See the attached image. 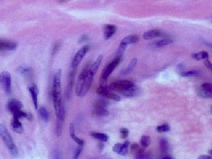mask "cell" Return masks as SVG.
<instances>
[{"label":"cell","instance_id":"1","mask_svg":"<svg viewBox=\"0 0 212 159\" xmlns=\"http://www.w3.org/2000/svg\"><path fill=\"white\" fill-rule=\"evenodd\" d=\"M61 73H62L61 69H59L54 75L52 87V98L57 119L64 121L66 111H65V106L63 104V100H62V96H61V93H62V90H61Z\"/></svg>","mask_w":212,"mask_h":159},{"label":"cell","instance_id":"2","mask_svg":"<svg viewBox=\"0 0 212 159\" xmlns=\"http://www.w3.org/2000/svg\"><path fill=\"white\" fill-rule=\"evenodd\" d=\"M109 88L111 90L120 93L123 96H128V97L133 96H135L137 93L139 92L138 87L135 86L132 81L127 80L113 82L112 84H110Z\"/></svg>","mask_w":212,"mask_h":159},{"label":"cell","instance_id":"3","mask_svg":"<svg viewBox=\"0 0 212 159\" xmlns=\"http://www.w3.org/2000/svg\"><path fill=\"white\" fill-rule=\"evenodd\" d=\"M0 136L3 140V141L5 142L6 146L8 148L10 153L13 155V157H17L18 156V149L15 145L13 138L8 132L6 126L1 124V123H0Z\"/></svg>","mask_w":212,"mask_h":159},{"label":"cell","instance_id":"4","mask_svg":"<svg viewBox=\"0 0 212 159\" xmlns=\"http://www.w3.org/2000/svg\"><path fill=\"white\" fill-rule=\"evenodd\" d=\"M122 60H123L122 56H117L116 59L113 60L112 62H111L108 66H106L104 68V70H103V72H102L101 79L103 80H107V78L111 75V73L114 71V69L122 62Z\"/></svg>","mask_w":212,"mask_h":159},{"label":"cell","instance_id":"5","mask_svg":"<svg viewBox=\"0 0 212 159\" xmlns=\"http://www.w3.org/2000/svg\"><path fill=\"white\" fill-rule=\"evenodd\" d=\"M0 84L3 87L5 92L10 95L12 91V77L8 72H2L0 74Z\"/></svg>","mask_w":212,"mask_h":159},{"label":"cell","instance_id":"6","mask_svg":"<svg viewBox=\"0 0 212 159\" xmlns=\"http://www.w3.org/2000/svg\"><path fill=\"white\" fill-rule=\"evenodd\" d=\"M91 63L88 62L87 64L85 67L82 69L81 73H80L79 78H78V81H77V84H76V88H75V92H76V95L80 96V92H81V89H82V87H83V84H84V80H85V78H86L87 74L89 72V69H90V66H91Z\"/></svg>","mask_w":212,"mask_h":159},{"label":"cell","instance_id":"7","mask_svg":"<svg viewBox=\"0 0 212 159\" xmlns=\"http://www.w3.org/2000/svg\"><path fill=\"white\" fill-rule=\"evenodd\" d=\"M96 92H97L98 95L104 96V97H105V98H108V99L113 100V101H119V100H120V97H119V96H118L117 94L113 93L112 91L109 88H107V87L100 86L99 88H97Z\"/></svg>","mask_w":212,"mask_h":159},{"label":"cell","instance_id":"8","mask_svg":"<svg viewBox=\"0 0 212 159\" xmlns=\"http://www.w3.org/2000/svg\"><path fill=\"white\" fill-rule=\"evenodd\" d=\"M89 49H90L89 45H85V46H83L77 51V53L75 54V56L73 58V61H72V66H73V68H75L76 66H79V64L81 62V60L84 58V56L86 55L87 52L89 51Z\"/></svg>","mask_w":212,"mask_h":159},{"label":"cell","instance_id":"9","mask_svg":"<svg viewBox=\"0 0 212 159\" xmlns=\"http://www.w3.org/2000/svg\"><path fill=\"white\" fill-rule=\"evenodd\" d=\"M198 95L202 97L211 98L212 97V84L210 83H203L199 88Z\"/></svg>","mask_w":212,"mask_h":159},{"label":"cell","instance_id":"10","mask_svg":"<svg viewBox=\"0 0 212 159\" xmlns=\"http://www.w3.org/2000/svg\"><path fill=\"white\" fill-rule=\"evenodd\" d=\"M90 70V69H89ZM94 74H93L90 71L87 74L86 78H85V80H84V84H83V87H82V89H81V92H80V96H85L87 95L88 91L89 90V88H90V85L92 83L93 79H94Z\"/></svg>","mask_w":212,"mask_h":159},{"label":"cell","instance_id":"11","mask_svg":"<svg viewBox=\"0 0 212 159\" xmlns=\"http://www.w3.org/2000/svg\"><path fill=\"white\" fill-rule=\"evenodd\" d=\"M17 43H14L12 41L0 39V51H14L17 49Z\"/></svg>","mask_w":212,"mask_h":159},{"label":"cell","instance_id":"12","mask_svg":"<svg viewBox=\"0 0 212 159\" xmlns=\"http://www.w3.org/2000/svg\"><path fill=\"white\" fill-rule=\"evenodd\" d=\"M7 109L10 112H14L18 110H21L22 107H23V104H21V102H20L19 100L13 99L10 100L6 104Z\"/></svg>","mask_w":212,"mask_h":159},{"label":"cell","instance_id":"13","mask_svg":"<svg viewBox=\"0 0 212 159\" xmlns=\"http://www.w3.org/2000/svg\"><path fill=\"white\" fill-rule=\"evenodd\" d=\"M130 144L129 141H125L123 144H120V143H117L115 144L114 147H113V151L116 153H118L119 155H126L127 153V149H128V146Z\"/></svg>","mask_w":212,"mask_h":159},{"label":"cell","instance_id":"14","mask_svg":"<svg viewBox=\"0 0 212 159\" xmlns=\"http://www.w3.org/2000/svg\"><path fill=\"white\" fill-rule=\"evenodd\" d=\"M75 73H76V70H75V68H74L73 71H71L70 73H69L68 84H67V90H66V96H67V99H70V94L72 92V88H73V83H74Z\"/></svg>","mask_w":212,"mask_h":159},{"label":"cell","instance_id":"15","mask_svg":"<svg viewBox=\"0 0 212 159\" xmlns=\"http://www.w3.org/2000/svg\"><path fill=\"white\" fill-rule=\"evenodd\" d=\"M28 90L30 92L31 97L33 100L34 106L35 109H37L38 108V88H37L36 85H32L28 88Z\"/></svg>","mask_w":212,"mask_h":159},{"label":"cell","instance_id":"16","mask_svg":"<svg viewBox=\"0 0 212 159\" xmlns=\"http://www.w3.org/2000/svg\"><path fill=\"white\" fill-rule=\"evenodd\" d=\"M117 30V26L114 25H105L104 28V39H110L112 36L114 34L116 33Z\"/></svg>","mask_w":212,"mask_h":159},{"label":"cell","instance_id":"17","mask_svg":"<svg viewBox=\"0 0 212 159\" xmlns=\"http://www.w3.org/2000/svg\"><path fill=\"white\" fill-rule=\"evenodd\" d=\"M17 73L20 74H22L23 76H25L26 79H31L33 76V70L29 67L25 66H20L18 67L17 69Z\"/></svg>","mask_w":212,"mask_h":159},{"label":"cell","instance_id":"18","mask_svg":"<svg viewBox=\"0 0 212 159\" xmlns=\"http://www.w3.org/2000/svg\"><path fill=\"white\" fill-rule=\"evenodd\" d=\"M11 126H12L13 131L17 133H22L24 131L22 124L20 122V119H17V118H13L12 122H11Z\"/></svg>","mask_w":212,"mask_h":159},{"label":"cell","instance_id":"19","mask_svg":"<svg viewBox=\"0 0 212 159\" xmlns=\"http://www.w3.org/2000/svg\"><path fill=\"white\" fill-rule=\"evenodd\" d=\"M162 35L163 34H162V32L159 29H152V30H149V31L144 33L143 38L145 40H150L153 39V38H156V37H158V36Z\"/></svg>","mask_w":212,"mask_h":159},{"label":"cell","instance_id":"20","mask_svg":"<svg viewBox=\"0 0 212 159\" xmlns=\"http://www.w3.org/2000/svg\"><path fill=\"white\" fill-rule=\"evenodd\" d=\"M139 41V36L137 35H128L125 37L124 39L121 41V43L125 44L126 46H127L128 44L131 43H135Z\"/></svg>","mask_w":212,"mask_h":159},{"label":"cell","instance_id":"21","mask_svg":"<svg viewBox=\"0 0 212 159\" xmlns=\"http://www.w3.org/2000/svg\"><path fill=\"white\" fill-rule=\"evenodd\" d=\"M75 129H74V125H73V123L70 125V136H71V138L75 141V142H77L78 144H79L80 146V145H84V141L81 139H80V138H78L77 136H75Z\"/></svg>","mask_w":212,"mask_h":159},{"label":"cell","instance_id":"22","mask_svg":"<svg viewBox=\"0 0 212 159\" xmlns=\"http://www.w3.org/2000/svg\"><path fill=\"white\" fill-rule=\"evenodd\" d=\"M102 61H103V56L101 55V56H99L97 59H96V60L93 63L92 65H91V66H90V72L95 75L96 73V72H97V70H98V68H99V66L101 65V63H102Z\"/></svg>","mask_w":212,"mask_h":159},{"label":"cell","instance_id":"23","mask_svg":"<svg viewBox=\"0 0 212 159\" xmlns=\"http://www.w3.org/2000/svg\"><path fill=\"white\" fill-rule=\"evenodd\" d=\"M38 113H39L40 119H42L43 121L47 122V121L49 120V116H50V114H49V112L47 111V109L45 107H41L39 109V111H38Z\"/></svg>","mask_w":212,"mask_h":159},{"label":"cell","instance_id":"24","mask_svg":"<svg viewBox=\"0 0 212 159\" xmlns=\"http://www.w3.org/2000/svg\"><path fill=\"white\" fill-rule=\"evenodd\" d=\"M92 114L95 117H106L109 115V112L106 109H94Z\"/></svg>","mask_w":212,"mask_h":159},{"label":"cell","instance_id":"25","mask_svg":"<svg viewBox=\"0 0 212 159\" xmlns=\"http://www.w3.org/2000/svg\"><path fill=\"white\" fill-rule=\"evenodd\" d=\"M108 105H109V103L105 100H96L94 104V109H106V107Z\"/></svg>","mask_w":212,"mask_h":159},{"label":"cell","instance_id":"26","mask_svg":"<svg viewBox=\"0 0 212 159\" xmlns=\"http://www.w3.org/2000/svg\"><path fill=\"white\" fill-rule=\"evenodd\" d=\"M91 135L95 139L99 140L100 141H103V142H105L108 141V135L105 134V133H103V132H91Z\"/></svg>","mask_w":212,"mask_h":159},{"label":"cell","instance_id":"27","mask_svg":"<svg viewBox=\"0 0 212 159\" xmlns=\"http://www.w3.org/2000/svg\"><path fill=\"white\" fill-rule=\"evenodd\" d=\"M192 57L193 59L195 60L208 59H209V54H208V52H206V51H201V52L192 54Z\"/></svg>","mask_w":212,"mask_h":159},{"label":"cell","instance_id":"28","mask_svg":"<svg viewBox=\"0 0 212 159\" xmlns=\"http://www.w3.org/2000/svg\"><path fill=\"white\" fill-rule=\"evenodd\" d=\"M172 40L170 39V38H165V39L159 40V41H157L155 42L153 44L155 45V47H157V48H160V47L165 46V45H168L170 43H172Z\"/></svg>","mask_w":212,"mask_h":159},{"label":"cell","instance_id":"29","mask_svg":"<svg viewBox=\"0 0 212 159\" xmlns=\"http://www.w3.org/2000/svg\"><path fill=\"white\" fill-rule=\"evenodd\" d=\"M168 141L166 139H161L160 140V150L162 154H166L168 151Z\"/></svg>","mask_w":212,"mask_h":159},{"label":"cell","instance_id":"30","mask_svg":"<svg viewBox=\"0 0 212 159\" xmlns=\"http://www.w3.org/2000/svg\"><path fill=\"white\" fill-rule=\"evenodd\" d=\"M136 64H137V59H132L130 61L129 65H128L127 67L126 68V70L124 71V73H131L132 70L134 69V67H135V66H136Z\"/></svg>","mask_w":212,"mask_h":159},{"label":"cell","instance_id":"31","mask_svg":"<svg viewBox=\"0 0 212 159\" xmlns=\"http://www.w3.org/2000/svg\"><path fill=\"white\" fill-rule=\"evenodd\" d=\"M13 118H17V119H22V118H26L27 119V116H28V114L26 112H24L23 111H21V110H18V111H16V112H13Z\"/></svg>","mask_w":212,"mask_h":159},{"label":"cell","instance_id":"32","mask_svg":"<svg viewBox=\"0 0 212 159\" xmlns=\"http://www.w3.org/2000/svg\"><path fill=\"white\" fill-rule=\"evenodd\" d=\"M149 143H150V139H149V136H147V135L142 136V137L141 138V140H140V144L142 146L143 148H147V147H149Z\"/></svg>","mask_w":212,"mask_h":159},{"label":"cell","instance_id":"33","mask_svg":"<svg viewBox=\"0 0 212 159\" xmlns=\"http://www.w3.org/2000/svg\"><path fill=\"white\" fill-rule=\"evenodd\" d=\"M131 150L135 155H139V154H141V153H144L143 152V149L141 148H140V146L137 143H134V144H132L131 146Z\"/></svg>","mask_w":212,"mask_h":159},{"label":"cell","instance_id":"34","mask_svg":"<svg viewBox=\"0 0 212 159\" xmlns=\"http://www.w3.org/2000/svg\"><path fill=\"white\" fill-rule=\"evenodd\" d=\"M63 123H64V121L58 119L57 124H56V134H57V136H60V134H61V132H62Z\"/></svg>","mask_w":212,"mask_h":159},{"label":"cell","instance_id":"35","mask_svg":"<svg viewBox=\"0 0 212 159\" xmlns=\"http://www.w3.org/2000/svg\"><path fill=\"white\" fill-rule=\"evenodd\" d=\"M199 73L197 71H187V72H181L180 75L182 77H191V76H196Z\"/></svg>","mask_w":212,"mask_h":159},{"label":"cell","instance_id":"36","mask_svg":"<svg viewBox=\"0 0 212 159\" xmlns=\"http://www.w3.org/2000/svg\"><path fill=\"white\" fill-rule=\"evenodd\" d=\"M170 126L168 124H165V125H161L157 127V130L159 132H168L170 131Z\"/></svg>","mask_w":212,"mask_h":159},{"label":"cell","instance_id":"37","mask_svg":"<svg viewBox=\"0 0 212 159\" xmlns=\"http://www.w3.org/2000/svg\"><path fill=\"white\" fill-rule=\"evenodd\" d=\"M82 149H83V145H80V148H78V149H75L74 154H73V159H78L79 158L80 155V153H81Z\"/></svg>","mask_w":212,"mask_h":159},{"label":"cell","instance_id":"38","mask_svg":"<svg viewBox=\"0 0 212 159\" xmlns=\"http://www.w3.org/2000/svg\"><path fill=\"white\" fill-rule=\"evenodd\" d=\"M60 46V43L59 42H57L54 43V46H53V50H52V55H55V53L59 51V48Z\"/></svg>","mask_w":212,"mask_h":159},{"label":"cell","instance_id":"39","mask_svg":"<svg viewBox=\"0 0 212 159\" xmlns=\"http://www.w3.org/2000/svg\"><path fill=\"white\" fill-rule=\"evenodd\" d=\"M120 132H121L123 138H126L128 136V132H128V130L126 129V128H122V129H120Z\"/></svg>","mask_w":212,"mask_h":159},{"label":"cell","instance_id":"40","mask_svg":"<svg viewBox=\"0 0 212 159\" xmlns=\"http://www.w3.org/2000/svg\"><path fill=\"white\" fill-rule=\"evenodd\" d=\"M205 66L208 69H210V70L212 72V63H210V62L208 59H206Z\"/></svg>","mask_w":212,"mask_h":159},{"label":"cell","instance_id":"41","mask_svg":"<svg viewBox=\"0 0 212 159\" xmlns=\"http://www.w3.org/2000/svg\"><path fill=\"white\" fill-rule=\"evenodd\" d=\"M135 159H146V155L144 153H141L139 155H135Z\"/></svg>","mask_w":212,"mask_h":159},{"label":"cell","instance_id":"42","mask_svg":"<svg viewBox=\"0 0 212 159\" xmlns=\"http://www.w3.org/2000/svg\"><path fill=\"white\" fill-rule=\"evenodd\" d=\"M197 159H212V157L208 156V155H202V156H200Z\"/></svg>","mask_w":212,"mask_h":159},{"label":"cell","instance_id":"43","mask_svg":"<svg viewBox=\"0 0 212 159\" xmlns=\"http://www.w3.org/2000/svg\"><path fill=\"white\" fill-rule=\"evenodd\" d=\"M88 40V35H82L80 38L79 40V43H83V42H85V41H87Z\"/></svg>","mask_w":212,"mask_h":159},{"label":"cell","instance_id":"44","mask_svg":"<svg viewBox=\"0 0 212 159\" xmlns=\"http://www.w3.org/2000/svg\"><path fill=\"white\" fill-rule=\"evenodd\" d=\"M163 159H172V157L170 156H165V157H163Z\"/></svg>","mask_w":212,"mask_h":159},{"label":"cell","instance_id":"45","mask_svg":"<svg viewBox=\"0 0 212 159\" xmlns=\"http://www.w3.org/2000/svg\"><path fill=\"white\" fill-rule=\"evenodd\" d=\"M56 159H60V154L59 152L56 153Z\"/></svg>","mask_w":212,"mask_h":159},{"label":"cell","instance_id":"46","mask_svg":"<svg viewBox=\"0 0 212 159\" xmlns=\"http://www.w3.org/2000/svg\"><path fill=\"white\" fill-rule=\"evenodd\" d=\"M98 147H99L100 149H103V148H104V145H103L102 143H100V144H98Z\"/></svg>","mask_w":212,"mask_h":159},{"label":"cell","instance_id":"47","mask_svg":"<svg viewBox=\"0 0 212 159\" xmlns=\"http://www.w3.org/2000/svg\"><path fill=\"white\" fill-rule=\"evenodd\" d=\"M209 153H210V155H211V156H212V149H210V150H209Z\"/></svg>","mask_w":212,"mask_h":159},{"label":"cell","instance_id":"48","mask_svg":"<svg viewBox=\"0 0 212 159\" xmlns=\"http://www.w3.org/2000/svg\"><path fill=\"white\" fill-rule=\"evenodd\" d=\"M59 1H60V2H65L66 0H59Z\"/></svg>","mask_w":212,"mask_h":159},{"label":"cell","instance_id":"49","mask_svg":"<svg viewBox=\"0 0 212 159\" xmlns=\"http://www.w3.org/2000/svg\"><path fill=\"white\" fill-rule=\"evenodd\" d=\"M211 112H212V106H211Z\"/></svg>","mask_w":212,"mask_h":159}]
</instances>
